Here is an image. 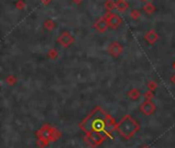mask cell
Returning a JSON list of instances; mask_svg holds the SVG:
<instances>
[{"mask_svg": "<svg viewBox=\"0 0 175 148\" xmlns=\"http://www.w3.org/2000/svg\"><path fill=\"white\" fill-rule=\"evenodd\" d=\"M138 128H139V126H138L137 122L129 115L125 116L118 125L119 133L126 139H129L130 137H132V136L136 133Z\"/></svg>", "mask_w": 175, "mask_h": 148, "instance_id": "obj_2", "label": "cell"}, {"mask_svg": "<svg viewBox=\"0 0 175 148\" xmlns=\"http://www.w3.org/2000/svg\"><path fill=\"white\" fill-rule=\"evenodd\" d=\"M107 125V115L100 108H96L81 123V128L88 134H99Z\"/></svg>", "mask_w": 175, "mask_h": 148, "instance_id": "obj_1", "label": "cell"}, {"mask_svg": "<svg viewBox=\"0 0 175 148\" xmlns=\"http://www.w3.org/2000/svg\"><path fill=\"white\" fill-rule=\"evenodd\" d=\"M115 6H116V8L118 9V10H120V11L125 10V9L128 7L127 3H126L124 0H118V1L116 2Z\"/></svg>", "mask_w": 175, "mask_h": 148, "instance_id": "obj_6", "label": "cell"}, {"mask_svg": "<svg viewBox=\"0 0 175 148\" xmlns=\"http://www.w3.org/2000/svg\"><path fill=\"white\" fill-rule=\"evenodd\" d=\"M157 38H158V36H157V34L154 32V31H150V32H149L146 35V39L150 43H154L157 40Z\"/></svg>", "mask_w": 175, "mask_h": 148, "instance_id": "obj_7", "label": "cell"}, {"mask_svg": "<svg viewBox=\"0 0 175 148\" xmlns=\"http://www.w3.org/2000/svg\"><path fill=\"white\" fill-rule=\"evenodd\" d=\"M42 1L44 2V3H48L49 1H50V0H42Z\"/></svg>", "mask_w": 175, "mask_h": 148, "instance_id": "obj_8", "label": "cell"}, {"mask_svg": "<svg viewBox=\"0 0 175 148\" xmlns=\"http://www.w3.org/2000/svg\"><path fill=\"white\" fill-rule=\"evenodd\" d=\"M104 18H106L107 25L112 28H117V27H119V25H121V18H120L117 14H112V12H107V14H106Z\"/></svg>", "mask_w": 175, "mask_h": 148, "instance_id": "obj_3", "label": "cell"}, {"mask_svg": "<svg viewBox=\"0 0 175 148\" xmlns=\"http://www.w3.org/2000/svg\"><path fill=\"white\" fill-rule=\"evenodd\" d=\"M107 23L106 18H100V20H98L96 22V24H95V28H96L98 31H100V32H103V31L107 29Z\"/></svg>", "mask_w": 175, "mask_h": 148, "instance_id": "obj_4", "label": "cell"}, {"mask_svg": "<svg viewBox=\"0 0 175 148\" xmlns=\"http://www.w3.org/2000/svg\"><path fill=\"white\" fill-rule=\"evenodd\" d=\"M141 110H142L146 114H150L152 112H154V110H155V107H154V105L152 103H150V102H146V103H144L142 106H141Z\"/></svg>", "mask_w": 175, "mask_h": 148, "instance_id": "obj_5", "label": "cell"}]
</instances>
